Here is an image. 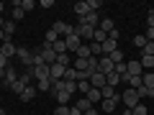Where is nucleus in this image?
<instances>
[{
  "instance_id": "nucleus-1",
  "label": "nucleus",
  "mask_w": 154,
  "mask_h": 115,
  "mask_svg": "<svg viewBox=\"0 0 154 115\" xmlns=\"http://www.w3.org/2000/svg\"><path fill=\"white\" fill-rule=\"evenodd\" d=\"M36 54H41V61H44V64H49V66L57 61V51L51 49L49 44H41V46L36 49Z\"/></svg>"
},
{
  "instance_id": "nucleus-2",
  "label": "nucleus",
  "mask_w": 154,
  "mask_h": 115,
  "mask_svg": "<svg viewBox=\"0 0 154 115\" xmlns=\"http://www.w3.org/2000/svg\"><path fill=\"white\" fill-rule=\"evenodd\" d=\"M121 102H123V105H126V108H128V110H131V108H136V105H139V102H141V97H139V92H136V90H131V87H128V90H126V92H123V95H121Z\"/></svg>"
},
{
  "instance_id": "nucleus-3",
  "label": "nucleus",
  "mask_w": 154,
  "mask_h": 115,
  "mask_svg": "<svg viewBox=\"0 0 154 115\" xmlns=\"http://www.w3.org/2000/svg\"><path fill=\"white\" fill-rule=\"evenodd\" d=\"M16 56L21 59V64L26 66V69H31V66H33V51L28 49V46H18V54Z\"/></svg>"
},
{
  "instance_id": "nucleus-4",
  "label": "nucleus",
  "mask_w": 154,
  "mask_h": 115,
  "mask_svg": "<svg viewBox=\"0 0 154 115\" xmlns=\"http://www.w3.org/2000/svg\"><path fill=\"white\" fill-rule=\"evenodd\" d=\"M28 72H31V77H36V82L38 79H49V64H36Z\"/></svg>"
},
{
  "instance_id": "nucleus-5",
  "label": "nucleus",
  "mask_w": 154,
  "mask_h": 115,
  "mask_svg": "<svg viewBox=\"0 0 154 115\" xmlns=\"http://www.w3.org/2000/svg\"><path fill=\"white\" fill-rule=\"evenodd\" d=\"M0 54L5 56V59H11V56H16V54H18L16 44H13L11 38H5V41H3V44H0Z\"/></svg>"
},
{
  "instance_id": "nucleus-6",
  "label": "nucleus",
  "mask_w": 154,
  "mask_h": 115,
  "mask_svg": "<svg viewBox=\"0 0 154 115\" xmlns=\"http://www.w3.org/2000/svg\"><path fill=\"white\" fill-rule=\"evenodd\" d=\"M51 28L57 31V36H64V38L69 36V33H75V26H69V23H64V21H57Z\"/></svg>"
},
{
  "instance_id": "nucleus-7",
  "label": "nucleus",
  "mask_w": 154,
  "mask_h": 115,
  "mask_svg": "<svg viewBox=\"0 0 154 115\" xmlns=\"http://www.w3.org/2000/svg\"><path fill=\"white\" fill-rule=\"evenodd\" d=\"M113 69H116V64L110 61V56H100V64H98V72H100V74H105V77H108Z\"/></svg>"
},
{
  "instance_id": "nucleus-8",
  "label": "nucleus",
  "mask_w": 154,
  "mask_h": 115,
  "mask_svg": "<svg viewBox=\"0 0 154 115\" xmlns=\"http://www.w3.org/2000/svg\"><path fill=\"white\" fill-rule=\"evenodd\" d=\"M75 33L85 41V38H93V36H95V28H93V26H85V23H80V26H75Z\"/></svg>"
},
{
  "instance_id": "nucleus-9",
  "label": "nucleus",
  "mask_w": 154,
  "mask_h": 115,
  "mask_svg": "<svg viewBox=\"0 0 154 115\" xmlns=\"http://www.w3.org/2000/svg\"><path fill=\"white\" fill-rule=\"evenodd\" d=\"M64 44H67V51H77L80 46H82V38L77 36V33H69V36L64 38Z\"/></svg>"
},
{
  "instance_id": "nucleus-10",
  "label": "nucleus",
  "mask_w": 154,
  "mask_h": 115,
  "mask_svg": "<svg viewBox=\"0 0 154 115\" xmlns=\"http://www.w3.org/2000/svg\"><path fill=\"white\" fill-rule=\"evenodd\" d=\"M90 87L103 90V87H105V74H100V72H93V74H90Z\"/></svg>"
},
{
  "instance_id": "nucleus-11",
  "label": "nucleus",
  "mask_w": 154,
  "mask_h": 115,
  "mask_svg": "<svg viewBox=\"0 0 154 115\" xmlns=\"http://www.w3.org/2000/svg\"><path fill=\"white\" fill-rule=\"evenodd\" d=\"M141 69H144V66H141V61H128V64H126V72H128V74H131V77H141Z\"/></svg>"
},
{
  "instance_id": "nucleus-12",
  "label": "nucleus",
  "mask_w": 154,
  "mask_h": 115,
  "mask_svg": "<svg viewBox=\"0 0 154 115\" xmlns=\"http://www.w3.org/2000/svg\"><path fill=\"white\" fill-rule=\"evenodd\" d=\"M16 79H18V72L13 69V66H8V69H5V74H3V82H5V87H11V84L16 82Z\"/></svg>"
},
{
  "instance_id": "nucleus-13",
  "label": "nucleus",
  "mask_w": 154,
  "mask_h": 115,
  "mask_svg": "<svg viewBox=\"0 0 154 115\" xmlns=\"http://www.w3.org/2000/svg\"><path fill=\"white\" fill-rule=\"evenodd\" d=\"M36 92H38V90L33 87V84H28V87H26V90L21 92V100H23V102H31V100L36 97Z\"/></svg>"
},
{
  "instance_id": "nucleus-14",
  "label": "nucleus",
  "mask_w": 154,
  "mask_h": 115,
  "mask_svg": "<svg viewBox=\"0 0 154 115\" xmlns=\"http://www.w3.org/2000/svg\"><path fill=\"white\" fill-rule=\"evenodd\" d=\"M100 95H103V100H116V97H118L116 87H110V84H105V87L100 90Z\"/></svg>"
},
{
  "instance_id": "nucleus-15",
  "label": "nucleus",
  "mask_w": 154,
  "mask_h": 115,
  "mask_svg": "<svg viewBox=\"0 0 154 115\" xmlns=\"http://www.w3.org/2000/svg\"><path fill=\"white\" fill-rule=\"evenodd\" d=\"M75 13H77L80 18L88 16V13H93V10H90V5H88V0H85V3H75Z\"/></svg>"
},
{
  "instance_id": "nucleus-16",
  "label": "nucleus",
  "mask_w": 154,
  "mask_h": 115,
  "mask_svg": "<svg viewBox=\"0 0 154 115\" xmlns=\"http://www.w3.org/2000/svg\"><path fill=\"white\" fill-rule=\"evenodd\" d=\"M118 100H121V97H116V100H103V102H100V108H103L105 113H113V110L118 108Z\"/></svg>"
},
{
  "instance_id": "nucleus-17",
  "label": "nucleus",
  "mask_w": 154,
  "mask_h": 115,
  "mask_svg": "<svg viewBox=\"0 0 154 115\" xmlns=\"http://www.w3.org/2000/svg\"><path fill=\"white\" fill-rule=\"evenodd\" d=\"M80 23H85V26H98V13H88V16H82L80 18Z\"/></svg>"
},
{
  "instance_id": "nucleus-18",
  "label": "nucleus",
  "mask_w": 154,
  "mask_h": 115,
  "mask_svg": "<svg viewBox=\"0 0 154 115\" xmlns=\"http://www.w3.org/2000/svg\"><path fill=\"white\" fill-rule=\"evenodd\" d=\"M85 97L90 100V105H95V102H103V95H100V90H95V87L90 90V92L85 95Z\"/></svg>"
},
{
  "instance_id": "nucleus-19",
  "label": "nucleus",
  "mask_w": 154,
  "mask_h": 115,
  "mask_svg": "<svg viewBox=\"0 0 154 115\" xmlns=\"http://www.w3.org/2000/svg\"><path fill=\"white\" fill-rule=\"evenodd\" d=\"M75 54H77L75 59H90V56H93V51H90V46H85V44H82L80 49L75 51Z\"/></svg>"
},
{
  "instance_id": "nucleus-20",
  "label": "nucleus",
  "mask_w": 154,
  "mask_h": 115,
  "mask_svg": "<svg viewBox=\"0 0 154 115\" xmlns=\"http://www.w3.org/2000/svg\"><path fill=\"white\" fill-rule=\"evenodd\" d=\"M57 41H59V36H57V31H54V28H49V31H46V36H44V44L54 46Z\"/></svg>"
},
{
  "instance_id": "nucleus-21",
  "label": "nucleus",
  "mask_w": 154,
  "mask_h": 115,
  "mask_svg": "<svg viewBox=\"0 0 154 115\" xmlns=\"http://www.w3.org/2000/svg\"><path fill=\"white\" fill-rule=\"evenodd\" d=\"M141 84L146 90H154V74L152 72H146V74H141Z\"/></svg>"
},
{
  "instance_id": "nucleus-22",
  "label": "nucleus",
  "mask_w": 154,
  "mask_h": 115,
  "mask_svg": "<svg viewBox=\"0 0 154 115\" xmlns=\"http://www.w3.org/2000/svg\"><path fill=\"white\" fill-rule=\"evenodd\" d=\"M93 105H90V100L88 97H80L77 100V105H75V110H80V113H85V110H90Z\"/></svg>"
},
{
  "instance_id": "nucleus-23",
  "label": "nucleus",
  "mask_w": 154,
  "mask_h": 115,
  "mask_svg": "<svg viewBox=\"0 0 154 115\" xmlns=\"http://www.w3.org/2000/svg\"><path fill=\"white\" fill-rule=\"evenodd\" d=\"M3 33H5V38H11L13 33H16V21H5V26H3Z\"/></svg>"
},
{
  "instance_id": "nucleus-24",
  "label": "nucleus",
  "mask_w": 154,
  "mask_h": 115,
  "mask_svg": "<svg viewBox=\"0 0 154 115\" xmlns=\"http://www.w3.org/2000/svg\"><path fill=\"white\" fill-rule=\"evenodd\" d=\"M105 84H110V87H118V84H121V77L116 74V72H110V74L105 77Z\"/></svg>"
},
{
  "instance_id": "nucleus-25",
  "label": "nucleus",
  "mask_w": 154,
  "mask_h": 115,
  "mask_svg": "<svg viewBox=\"0 0 154 115\" xmlns=\"http://www.w3.org/2000/svg\"><path fill=\"white\" fill-rule=\"evenodd\" d=\"M146 44H149V41H146V36H144V33H139V36H134V46H136L139 51H141V49H144Z\"/></svg>"
},
{
  "instance_id": "nucleus-26",
  "label": "nucleus",
  "mask_w": 154,
  "mask_h": 115,
  "mask_svg": "<svg viewBox=\"0 0 154 115\" xmlns=\"http://www.w3.org/2000/svg\"><path fill=\"white\" fill-rule=\"evenodd\" d=\"M113 21H110V18H103V21H100V31H105V33H110V31H113Z\"/></svg>"
},
{
  "instance_id": "nucleus-27",
  "label": "nucleus",
  "mask_w": 154,
  "mask_h": 115,
  "mask_svg": "<svg viewBox=\"0 0 154 115\" xmlns=\"http://www.w3.org/2000/svg\"><path fill=\"white\" fill-rule=\"evenodd\" d=\"M64 82H77V69H64Z\"/></svg>"
},
{
  "instance_id": "nucleus-28",
  "label": "nucleus",
  "mask_w": 154,
  "mask_h": 115,
  "mask_svg": "<svg viewBox=\"0 0 154 115\" xmlns=\"http://www.w3.org/2000/svg\"><path fill=\"white\" fill-rule=\"evenodd\" d=\"M54 97H57V102H59V105L69 102V92H64V90H62V92H54Z\"/></svg>"
},
{
  "instance_id": "nucleus-29",
  "label": "nucleus",
  "mask_w": 154,
  "mask_h": 115,
  "mask_svg": "<svg viewBox=\"0 0 154 115\" xmlns=\"http://www.w3.org/2000/svg\"><path fill=\"white\" fill-rule=\"evenodd\" d=\"M57 64L67 69V66H69V54H67V51H64V54H57Z\"/></svg>"
},
{
  "instance_id": "nucleus-30",
  "label": "nucleus",
  "mask_w": 154,
  "mask_h": 115,
  "mask_svg": "<svg viewBox=\"0 0 154 115\" xmlns=\"http://www.w3.org/2000/svg\"><path fill=\"white\" fill-rule=\"evenodd\" d=\"M105 38H108V33H105V31H100V28H95V36H93V41H95V44H103Z\"/></svg>"
},
{
  "instance_id": "nucleus-31",
  "label": "nucleus",
  "mask_w": 154,
  "mask_h": 115,
  "mask_svg": "<svg viewBox=\"0 0 154 115\" xmlns=\"http://www.w3.org/2000/svg\"><path fill=\"white\" fill-rule=\"evenodd\" d=\"M110 61H113V64H123V51H121V49H116L113 54H110Z\"/></svg>"
},
{
  "instance_id": "nucleus-32",
  "label": "nucleus",
  "mask_w": 154,
  "mask_h": 115,
  "mask_svg": "<svg viewBox=\"0 0 154 115\" xmlns=\"http://www.w3.org/2000/svg\"><path fill=\"white\" fill-rule=\"evenodd\" d=\"M75 69L77 72H90L88 69V59H75Z\"/></svg>"
},
{
  "instance_id": "nucleus-33",
  "label": "nucleus",
  "mask_w": 154,
  "mask_h": 115,
  "mask_svg": "<svg viewBox=\"0 0 154 115\" xmlns=\"http://www.w3.org/2000/svg\"><path fill=\"white\" fill-rule=\"evenodd\" d=\"M98 64H100V56H90L88 59V69L90 72H98Z\"/></svg>"
},
{
  "instance_id": "nucleus-34",
  "label": "nucleus",
  "mask_w": 154,
  "mask_h": 115,
  "mask_svg": "<svg viewBox=\"0 0 154 115\" xmlns=\"http://www.w3.org/2000/svg\"><path fill=\"white\" fill-rule=\"evenodd\" d=\"M139 54H141V56H154V41H149V44L144 46V49L139 51Z\"/></svg>"
},
{
  "instance_id": "nucleus-35",
  "label": "nucleus",
  "mask_w": 154,
  "mask_h": 115,
  "mask_svg": "<svg viewBox=\"0 0 154 115\" xmlns=\"http://www.w3.org/2000/svg\"><path fill=\"white\" fill-rule=\"evenodd\" d=\"M21 8H23V13L36 10V3H33V0H21Z\"/></svg>"
},
{
  "instance_id": "nucleus-36",
  "label": "nucleus",
  "mask_w": 154,
  "mask_h": 115,
  "mask_svg": "<svg viewBox=\"0 0 154 115\" xmlns=\"http://www.w3.org/2000/svg\"><path fill=\"white\" fill-rule=\"evenodd\" d=\"M51 49H54L57 54H64V51H67V44H64V38H59V41H57V44L51 46Z\"/></svg>"
},
{
  "instance_id": "nucleus-37",
  "label": "nucleus",
  "mask_w": 154,
  "mask_h": 115,
  "mask_svg": "<svg viewBox=\"0 0 154 115\" xmlns=\"http://www.w3.org/2000/svg\"><path fill=\"white\" fill-rule=\"evenodd\" d=\"M90 90H93V87H90V82H88V79H85V82H77V92H82V95H88Z\"/></svg>"
},
{
  "instance_id": "nucleus-38",
  "label": "nucleus",
  "mask_w": 154,
  "mask_h": 115,
  "mask_svg": "<svg viewBox=\"0 0 154 115\" xmlns=\"http://www.w3.org/2000/svg\"><path fill=\"white\" fill-rule=\"evenodd\" d=\"M36 90H41V92H44V90H51V79H38Z\"/></svg>"
},
{
  "instance_id": "nucleus-39",
  "label": "nucleus",
  "mask_w": 154,
  "mask_h": 115,
  "mask_svg": "<svg viewBox=\"0 0 154 115\" xmlns=\"http://www.w3.org/2000/svg\"><path fill=\"white\" fill-rule=\"evenodd\" d=\"M139 61H141V66H144V69H152V66H154V56H141Z\"/></svg>"
},
{
  "instance_id": "nucleus-40",
  "label": "nucleus",
  "mask_w": 154,
  "mask_h": 115,
  "mask_svg": "<svg viewBox=\"0 0 154 115\" xmlns=\"http://www.w3.org/2000/svg\"><path fill=\"white\" fill-rule=\"evenodd\" d=\"M131 115H149V110H146V108H144V105H141V102H139V105H136V108H131Z\"/></svg>"
},
{
  "instance_id": "nucleus-41",
  "label": "nucleus",
  "mask_w": 154,
  "mask_h": 115,
  "mask_svg": "<svg viewBox=\"0 0 154 115\" xmlns=\"http://www.w3.org/2000/svg\"><path fill=\"white\" fill-rule=\"evenodd\" d=\"M88 5H90V10H93V13H98L100 8H103V3H100V0H88Z\"/></svg>"
},
{
  "instance_id": "nucleus-42",
  "label": "nucleus",
  "mask_w": 154,
  "mask_h": 115,
  "mask_svg": "<svg viewBox=\"0 0 154 115\" xmlns=\"http://www.w3.org/2000/svg\"><path fill=\"white\" fill-rule=\"evenodd\" d=\"M54 115H69V108H67V105H59V108L54 110Z\"/></svg>"
},
{
  "instance_id": "nucleus-43",
  "label": "nucleus",
  "mask_w": 154,
  "mask_h": 115,
  "mask_svg": "<svg viewBox=\"0 0 154 115\" xmlns=\"http://www.w3.org/2000/svg\"><path fill=\"white\" fill-rule=\"evenodd\" d=\"M5 69H8V59L0 54V72H5Z\"/></svg>"
},
{
  "instance_id": "nucleus-44",
  "label": "nucleus",
  "mask_w": 154,
  "mask_h": 115,
  "mask_svg": "<svg viewBox=\"0 0 154 115\" xmlns=\"http://www.w3.org/2000/svg\"><path fill=\"white\" fill-rule=\"evenodd\" d=\"M146 28H154V13H149V16H146Z\"/></svg>"
},
{
  "instance_id": "nucleus-45",
  "label": "nucleus",
  "mask_w": 154,
  "mask_h": 115,
  "mask_svg": "<svg viewBox=\"0 0 154 115\" xmlns=\"http://www.w3.org/2000/svg\"><path fill=\"white\" fill-rule=\"evenodd\" d=\"M144 36H146V41H154V28H146V33H144Z\"/></svg>"
},
{
  "instance_id": "nucleus-46",
  "label": "nucleus",
  "mask_w": 154,
  "mask_h": 115,
  "mask_svg": "<svg viewBox=\"0 0 154 115\" xmlns=\"http://www.w3.org/2000/svg\"><path fill=\"white\" fill-rule=\"evenodd\" d=\"M82 115H98V110H95V108H90V110H85Z\"/></svg>"
},
{
  "instance_id": "nucleus-47",
  "label": "nucleus",
  "mask_w": 154,
  "mask_h": 115,
  "mask_svg": "<svg viewBox=\"0 0 154 115\" xmlns=\"http://www.w3.org/2000/svg\"><path fill=\"white\" fill-rule=\"evenodd\" d=\"M146 97H152V100H154V90H146Z\"/></svg>"
},
{
  "instance_id": "nucleus-48",
  "label": "nucleus",
  "mask_w": 154,
  "mask_h": 115,
  "mask_svg": "<svg viewBox=\"0 0 154 115\" xmlns=\"http://www.w3.org/2000/svg\"><path fill=\"white\" fill-rule=\"evenodd\" d=\"M3 10H5V3H3V0H0V16H3Z\"/></svg>"
},
{
  "instance_id": "nucleus-49",
  "label": "nucleus",
  "mask_w": 154,
  "mask_h": 115,
  "mask_svg": "<svg viewBox=\"0 0 154 115\" xmlns=\"http://www.w3.org/2000/svg\"><path fill=\"white\" fill-rule=\"evenodd\" d=\"M3 26H5V21H3V16H0V28H3Z\"/></svg>"
},
{
  "instance_id": "nucleus-50",
  "label": "nucleus",
  "mask_w": 154,
  "mask_h": 115,
  "mask_svg": "<svg viewBox=\"0 0 154 115\" xmlns=\"http://www.w3.org/2000/svg\"><path fill=\"white\" fill-rule=\"evenodd\" d=\"M0 115H5V110H3V108H0Z\"/></svg>"
},
{
  "instance_id": "nucleus-51",
  "label": "nucleus",
  "mask_w": 154,
  "mask_h": 115,
  "mask_svg": "<svg viewBox=\"0 0 154 115\" xmlns=\"http://www.w3.org/2000/svg\"><path fill=\"white\" fill-rule=\"evenodd\" d=\"M152 13H154V10H152Z\"/></svg>"
}]
</instances>
